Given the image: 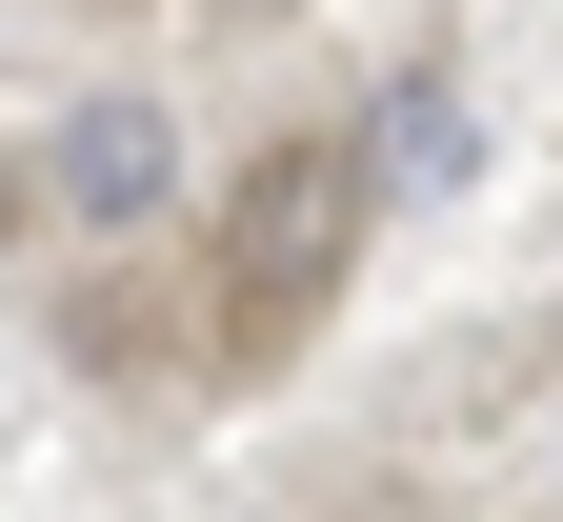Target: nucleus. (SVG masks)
Listing matches in <instances>:
<instances>
[{"mask_svg":"<svg viewBox=\"0 0 563 522\" xmlns=\"http://www.w3.org/2000/svg\"><path fill=\"white\" fill-rule=\"evenodd\" d=\"M342 242H363V162H342V141H282V162L242 181V221H222V342H282V322H322Z\"/></svg>","mask_w":563,"mask_h":522,"instance_id":"f257e3e1","label":"nucleus"},{"mask_svg":"<svg viewBox=\"0 0 563 522\" xmlns=\"http://www.w3.org/2000/svg\"><path fill=\"white\" fill-rule=\"evenodd\" d=\"M41 201H60V221H81V242H141V221H162V201H181V121H162V101H141V81H121V101H81V121H60V141H41Z\"/></svg>","mask_w":563,"mask_h":522,"instance_id":"f03ea898","label":"nucleus"},{"mask_svg":"<svg viewBox=\"0 0 563 522\" xmlns=\"http://www.w3.org/2000/svg\"><path fill=\"white\" fill-rule=\"evenodd\" d=\"M463 162V101H383V181H443Z\"/></svg>","mask_w":563,"mask_h":522,"instance_id":"7ed1b4c3","label":"nucleus"}]
</instances>
